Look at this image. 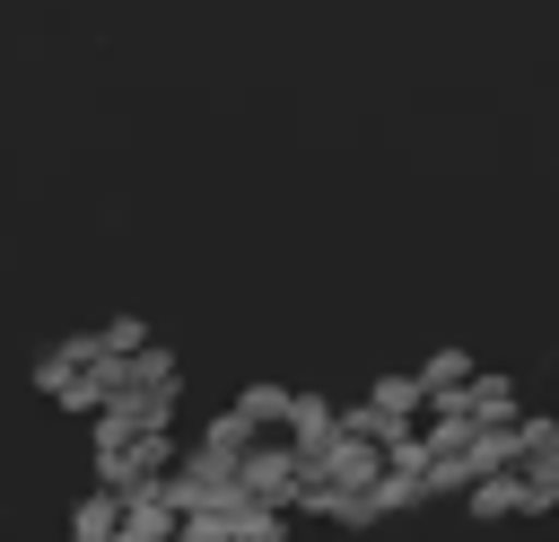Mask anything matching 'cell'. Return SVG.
Masks as SVG:
<instances>
[{"instance_id": "6da1fadb", "label": "cell", "mask_w": 559, "mask_h": 542, "mask_svg": "<svg viewBox=\"0 0 559 542\" xmlns=\"http://www.w3.org/2000/svg\"><path fill=\"white\" fill-rule=\"evenodd\" d=\"M253 507H297L306 498V455L288 446V437H262L253 455H245V481H236Z\"/></svg>"}, {"instance_id": "7a4b0ae2", "label": "cell", "mask_w": 559, "mask_h": 542, "mask_svg": "<svg viewBox=\"0 0 559 542\" xmlns=\"http://www.w3.org/2000/svg\"><path fill=\"white\" fill-rule=\"evenodd\" d=\"M437 411H463V420H480V428H515L524 411H515V376H472L454 402H437Z\"/></svg>"}, {"instance_id": "3957f363", "label": "cell", "mask_w": 559, "mask_h": 542, "mask_svg": "<svg viewBox=\"0 0 559 542\" xmlns=\"http://www.w3.org/2000/svg\"><path fill=\"white\" fill-rule=\"evenodd\" d=\"M463 507H472L480 525H507V516H542V490H533L524 472H489V481H480Z\"/></svg>"}, {"instance_id": "277c9868", "label": "cell", "mask_w": 559, "mask_h": 542, "mask_svg": "<svg viewBox=\"0 0 559 542\" xmlns=\"http://www.w3.org/2000/svg\"><path fill=\"white\" fill-rule=\"evenodd\" d=\"M332 437H341V402H323V393H297V411H288V446L314 463Z\"/></svg>"}, {"instance_id": "5b68a950", "label": "cell", "mask_w": 559, "mask_h": 542, "mask_svg": "<svg viewBox=\"0 0 559 542\" xmlns=\"http://www.w3.org/2000/svg\"><path fill=\"white\" fill-rule=\"evenodd\" d=\"M122 516H131L122 490H87V498L70 507V542H122Z\"/></svg>"}, {"instance_id": "8992f818", "label": "cell", "mask_w": 559, "mask_h": 542, "mask_svg": "<svg viewBox=\"0 0 559 542\" xmlns=\"http://www.w3.org/2000/svg\"><path fill=\"white\" fill-rule=\"evenodd\" d=\"M367 402H376L384 420H402V428H419V411H437V402H428V385H419V376H402V367H393V376H376V385H367Z\"/></svg>"}, {"instance_id": "52a82bcc", "label": "cell", "mask_w": 559, "mask_h": 542, "mask_svg": "<svg viewBox=\"0 0 559 542\" xmlns=\"http://www.w3.org/2000/svg\"><path fill=\"white\" fill-rule=\"evenodd\" d=\"M472 376H480V367H472V350H428V358H419V385H428V402H454Z\"/></svg>"}, {"instance_id": "ba28073f", "label": "cell", "mask_w": 559, "mask_h": 542, "mask_svg": "<svg viewBox=\"0 0 559 542\" xmlns=\"http://www.w3.org/2000/svg\"><path fill=\"white\" fill-rule=\"evenodd\" d=\"M227 411H245L253 428H288V411H297V393H288V385H245V393H236Z\"/></svg>"}, {"instance_id": "9c48e42d", "label": "cell", "mask_w": 559, "mask_h": 542, "mask_svg": "<svg viewBox=\"0 0 559 542\" xmlns=\"http://www.w3.org/2000/svg\"><path fill=\"white\" fill-rule=\"evenodd\" d=\"M236 542H288V507H236Z\"/></svg>"}, {"instance_id": "30bf717a", "label": "cell", "mask_w": 559, "mask_h": 542, "mask_svg": "<svg viewBox=\"0 0 559 542\" xmlns=\"http://www.w3.org/2000/svg\"><path fill=\"white\" fill-rule=\"evenodd\" d=\"M105 350H114V358H140V350H157V341H148L140 315H114V323H105Z\"/></svg>"}]
</instances>
